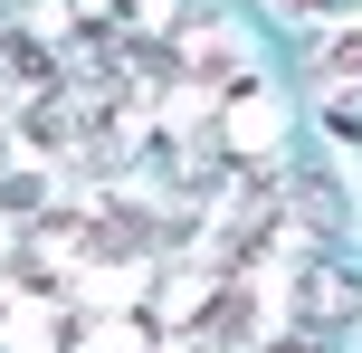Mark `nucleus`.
Returning <instances> with one entry per match:
<instances>
[{
  "label": "nucleus",
  "mask_w": 362,
  "mask_h": 353,
  "mask_svg": "<svg viewBox=\"0 0 362 353\" xmlns=\"http://www.w3.org/2000/svg\"><path fill=\"white\" fill-rule=\"evenodd\" d=\"M305 86H315V105H325V125L344 134V144H362V29L315 38V57H305Z\"/></svg>",
  "instance_id": "f257e3e1"
},
{
  "label": "nucleus",
  "mask_w": 362,
  "mask_h": 353,
  "mask_svg": "<svg viewBox=\"0 0 362 353\" xmlns=\"http://www.w3.org/2000/svg\"><path fill=\"white\" fill-rule=\"evenodd\" d=\"M67 335H76V306L57 287H38L29 267H0V344H57L67 353Z\"/></svg>",
  "instance_id": "f03ea898"
},
{
  "label": "nucleus",
  "mask_w": 362,
  "mask_h": 353,
  "mask_svg": "<svg viewBox=\"0 0 362 353\" xmlns=\"http://www.w3.org/2000/svg\"><path fill=\"white\" fill-rule=\"evenodd\" d=\"M296 316H305L315 335L353 325V316H362V277H353L344 258H305V267H296Z\"/></svg>",
  "instance_id": "7ed1b4c3"
},
{
  "label": "nucleus",
  "mask_w": 362,
  "mask_h": 353,
  "mask_svg": "<svg viewBox=\"0 0 362 353\" xmlns=\"http://www.w3.org/2000/svg\"><path fill=\"white\" fill-rule=\"evenodd\" d=\"M67 353H153V335H144V316H76V335H67Z\"/></svg>",
  "instance_id": "20e7f679"
},
{
  "label": "nucleus",
  "mask_w": 362,
  "mask_h": 353,
  "mask_svg": "<svg viewBox=\"0 0 362 353\" xmlns=\"http://www.w3.org/2000/svg\"><path fill=\"white\" fill-rule=\"evenodd\" d=\"M276 10H325V0H276Z\"/></svg>",
  "instance_id": "39448f33"
},
{
  "label": "nucleus",
  "mask_w": 362,
  "mask_h": 353,
  "mask_svg": "<svg viewBox=\"0 0 362 353\" xmlns=\"http://www.w3.org/2000/svg\"><path fill=\"white\" fill-rule=\"evenodd\" d=\"M276 353H325V344H276Z\"/></svg>",
  "instance_id": "423d86ee"
},
{
  "label": "nucleus",
  "mask_w": 362,
  "mask_h": 353,
  "mask_svg": "<svg viewBox=\"0 0 362 353\" xmlns=\"http://www.w3.org/2000/svg\"><path fill=\"white\" fill-rule=\"evenodd\" d=\"M0 258H10V248H0Z\"/></svg>",
  "instance_id": "0eeeda50"
}]
</instances>
